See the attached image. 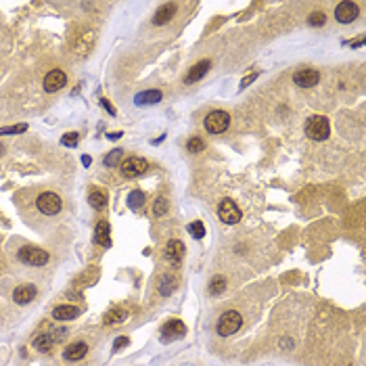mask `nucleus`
Masks as SVG:
<instances>
[{
	"mask_svg": "<svg viewBox=\"0 0 366 366\" xmlns=\"http://www.w3.org/2000/svg\"><path fill=\"white\" fill-rule=\"evenodd\" d=\"M331 134V124L324 115H312L306 121V136L312 140H327Z\"/></svg>",
	"mask_w": 366,
	"mask_h": 366,
	"instance_id": "nucleus-1",
	"label": "nucleus"
},
{
	"mask_svg": "<svg viewBox=\"0 0 366 366\" xmlns=\"http://www.w3.org/2000/svg\"><path fill=\"white\" fill-rule=\"evenodd\" d=\"M17 257H19V261H23L25 266H34V268L44 266L46 261L50 259L48 253H46L44 249H40V247H32V245L21 247L19 253H17Z\"/></svg>",
	"mask_w": 366,
	"mask_h": 366,
	"instance_id": "nucleus-2",
	"label": "nucleus"
},
{
	"mask_svg": "<svg viewBox=\"0 0 366 366\" xmlns=\"http://www.w3.org/2000/svg\"><path fill=\"white\" fill-rule=\"evenodd\" d=\"M243 327V316L237 312V310H228V312H224L222 316H220V320H218V333L222 335V337H230V335H234L239 329Z\"/></svg>",
	"mask_w": 366,
	"mask_h": 366,
	"instance_id": "nucleus-3",
	"label": "nucleus"
},
{
	"mask_svg": "<svg viewBox=\"0 0 366 366\" xmlns=\"http://www.w3.org/2000/svg\"><path fill=\"white\" fill-rule=\"evenodd\" d=\"M205 130L207 132H212V134H222L228 130L230 126V115L226 111H212L207 117H205Z\"/></svg>",
	"mask_w": 366,
	"mask_h": 366,
	"instance_id": "nucleus-4",
	"label": "nucleus"
},
{
	"mask_svg": "<svg viewBox=\"0 0 366 366\" xmlns=\"http://www.w3.org/2000/svg\"><path fill=\"white\" fill-rule=\"evenodd\" d=\"M119 170H121V176L126 178H138L149 170V161L145 157H128L119 166Z\"/></svg>",
	"mask_w": 366,
	"mask_h": 366,
	"instance_id": "nucleus-5",
	"label": "nucleus"
},
{
	"mask_svg": "<svg viewBox=\"0 0 366 366\" xmlns=\"http://www.w3.org/2000/svg\"><path fill=\"white\" fill-rule=\"evenodd\" d=\"M36 207L44 216H55V214L61 212V197L55 195V193H42L36 199Z\"/></svg>",
	"mask_w": 366,
	"mask_h": 366,
	"instance_id": "nucleus-6",
	"label": "nucleus"
},
{
	"mask_svg": "<svg viewBox=\"0 0 366 366\" xmlns=\"http://www.w3.org/2000/svg\"><path fill=\"white\" fill-rule=\"evenodd\" d=\"M218 216H220V220L224 224H237L241 220V209L234 205V201L224 199L220 203V207H218Z\"/></svg>",
	"mask_w": 366,
	"mask_h": 366,
	"instance_id": "nucleus-7",
	"label": "nucleus"
},
{
	"mask_svg": "<svg viewBox=\"0 0 366 366\" xmlns=\"http://www.w3.org/2000/svg\"><path fill=\"white\" fill-rule=\"evenodd\" d=\"M65 335V331H52V333H40L38 337H34L32 345L38 350V352H48L57 341H61Z\"/></svg>",
	"mask_w": 366,
	"mask_h": 366,
	"instance_id": "nucleus-8",
	"label": "nucleus"
},
{
	"mask_svg": "<svg viewBox=\"0 0 366 366\" xmlns=\"http://www.w3.org/2000/svg\"><path fill=\"white\" fill-rule=\"evenodd\" d=\"M65 84H67V75L61 69H52L44 77V90L46 92H57V90L65 88Z\"/></svg>",
	"mask_w": 366,
	"mask_h": 366,
	"instance_id": "nucleus-9",
	"label": "nucleus"
},
{
	"mask_svg": "<svg viewBox=\"0 0 366 366\" xmlns=\"http://www.w3.org/2000/svg\"><path fill=\"white\" fill-rule=\"evenodd\" d=\"M358 17V5L356 3H350V0H345V3H339L337 9H335V19L339 23H352L354 19Z\"/></svg>",
	"mask_w": 366,
	"mask_h": 366,
	"instance_id": "nucleus-10",
	"label": "nucleus"
},
{
	"mask_svg": "<svg viewBox=\"0 0 366 366\" xmlns=\"http://www.w3.org/2000/svg\"><path fill=\"white\" fill-rule=\"evenodd\" d=\"M293 82L297 86H301V88H312V86H316L320 82V73L316 69H299L293 75Z\"/></svg>",
	"mask_w": 366,
	"mask_h": 366,
	"instance_id": "nucleus-11",
	"label": "nucleus"
},
{
	"mask_svg": "<svg viewBox=\"0 0 366 366\" xmlns=\"http://www.w3.org/2000/svg\"><path fill=\"white\" fill-rule=\"evenodd\" d=\"M161 333H164V341H174V339H180V337H185V333H187V327H185V322L182 320H170L164 329H161Z\"/></svg>",
	"mask_w": 366,
	"mask_h": 366,
	"instance_id": "nucleus-12",
	"label": "nucleus"
},
{
	"mask_svg": "<svg viewBox=\"0 0 366 366\" xmlns=\"http://www.w3.org/2000/svg\"><path fill=\"white\" fill-rule=\"evenodd\" d=\"M36 293H38V289H36L34 284H21V287H17V289L13 291V299L19 306H28L36 297Z\"/></svg>",
	"mask_w": 366,
	"mask_h": 366,
	"instance_id": "nucleus-13",
	"label": "nucleus"
},
{
	"mask_svg": "<svg viewBox=\"0 0 366 366\" xmlns=\"http://www.w3.org/2000/svg\"><path fill=\"white\" fill-rule=\"evenodd\" d=\"M166 257L172 261V264L178 266L180 261H182V257H185V243L178 241V239L168 241V245H166Z\"/></svg>",
	"mask_w": 366,
	"mask_h": 366,
	"instance_id": "nucleus-14",
	"label": "nucleus"
},
{
	"mask_svg": "<svg viewBox=\"0 0 366 366\" xmlns=\"http://www.w3.org/2000/svg\"><path fill=\"white\" fill-rule=\"evenodd\" d=\"M77 316H80V310H77L75 306H69V303H63V306H57L55 310H52V318L63 322V320H75Z\"/></svg>",
	"mask_w": 366,
	"mask_h": 366,
	"instance_id": "nucleus-15",
	"label": "nucleus"
},
{
	"mask_svg": "<svg viewBox=\"0 0 366 366\" xmlns=\"http://www.w3.org/2000/svg\"><path fill=\"white\" fill-rule=\"evenodd\" d=\"M209 65H212V63H209L207 59H203V61H199L197 65H193V67L189 69V73H187V84H195V82H199L201 77L209 71Z\"/></svg>",
	"mask_w": 366,
	"mask_h": 366,
	"instance_id": "nucleus-16",
	"label": "nucleus"
},
{
	"mask_svg": "<svg viewBox=\"0 0 366 366\" xmlns=\"http://www.w3.org/2000/svg\"><path fill=\"white\" fill-rule=\"evenodd\" d=\"M111 228H109V224L107 222H98L96 224V228H94V243H98V245H103V247H111V237H109V232Z\"/></svg>",
	"mask_w": 366,
	"mask_h": 366,
	"instance_id": "nucleus-17",
	"label": "nucleus"
},
{
	"mask_svg": "<svg viewBox=\"0 0 366 366\" xmlns=\"http://www.w3.org/2000/svg\"><path fill=\"white\" fill-rule=\"evenodd\" d=\"M86 354H88V345H86L84 341H75V343H71V345L65 350V358L71 360V362L82 360Z\"/></svg>",
	"mask_w": 366,
	"mask_h": 366,
	"instance_id": "nucleus-18",
	"label": "nucleus"
},
{
	"mask_svg": "<svg viewBox=\"0 0 366 366\" xmlns=\"http://www.w3.org/2000/svg\"><path fill=\"white\" fill-rule=\"evenodd\" d=\"M176 9H178V7H176L174 3H170V5H164L159 11L155 13V17H153V23H155V25H166V23H168V21L174 17Z\"/></svg>",
	"mask_w": 366,
	"mask_h": 366,
	"instance_id": "nucleus-19",
	"label": "nucleus"
},
{
	"mask_svg": "<svg viewBox=\"0 0 366 366\" xmlns=\"http://www.w3.org/2000/svg\"><path fill=\"white\" fill-rule=\"evenodd\" d=\"M136 105H155L161 100V92L159 90H147V92H140L136 98Z\"/></svg>",
	"mask_w": 366,
	"mask_h": 366,
	"instance_id": "nucleus-20",
	"label": "nucleus"
},
{
	"mask_svg": "<svg viewBox=\"0 0 366 366\" xmlns=\"http://www.w3.org/2000/svg\"><path fill=\"white\" fill-rule=\"evenodd\" d=\"M88 203L94 209H105V205H107V195H105V191H92L88 195Z\"/></svg>",
	"mask_w": 366,
	"mask_h": 366,
	"instance_id": "nucleus-21",
	"label": "nucleus"
},
{
	"mask_svg": "<svg viewBox=\"0 0 366 366\" xmlns=\"http://www.w3.org/2000/svg\"><path fill=\"white\" fill-rule=\"evenodd\" d=\"M128 318V312L126 310H111L107 316H105V324H115V322H124Z\"/></svg>",
	"mask_w": 366,
	"mask_h": 366,
	"instance_id": "nucleus-22",
	"label": "nucleus"
},
{
	"mask_svg": "<svg viewBox=\"0 0 366 366\" xmlns=\"http://www.w3.org/2000/svg\"><path fill=\"white\" fill-rule=\"evenodd\" d=\"M176 289V278L174 276H161L159 278V293L161 295H170Z\"/></svg>",
	"mask_w": 366,
	"mask_h": 366,
	"instance_id": "nucleus-23",
	"label": "nucleus"
},
{
	"mask_svg": "<svg viewBox=\"0 0 366 366\" xmlns=\"http://www.w3.org/2000/svg\"><path fill=\"white\" fill-rule=\"evenodd\" d=\"M143 203H145V193L143 191H132L128 195V205L132 209H140Z\"/></svg>",
	"mask_w": 366,
	"mask_h": 366,
	"instance_id": "nucleus-24",
	"label": "nucleus"
},
{
	"mask_svg": "<svg viewBox=\"0 0 366 366\" xmlns=\"http://www.w3.org/2000/svg\"><path fill=\"white\" fill-rule=\"evenodd\" d=\"M168 199L166 197H157L155 203H153V214L155 216H166L168 214Z\"/></svg>",
	"mask_w": 366,
	"mask_h": 366,
	"instance_id": "nucleus-25",
	"label": "nucleus"
},
{
	"mask_svg": "<svg viewBox=\"0 0 366 366\" xmlns=\"http://www.w3.org/2000/svg\"><path fill=\"white\" fill-rule=\"evenodd\" d=\"M187 230L191 232V237H193V239H203V234H205V226H203V222H201V220L191 222Z\"/></svg>",
	"mask_w": 366,
	"mask_h": 366,
	"instance_id": "nucleus-26",
	"label": "nucleus"
},
{
	"mask_svg": "<svg viewBox=\"0 0 366 366\" xmlns=\"http://www.w3.org/2000/svg\"><path fill=\"white\" fill-rule=\"evenodd\" d=\"M324 21H327V15L322 11H314L308 17V23L312 25V28H320V25H324Z\"/></svg>",
	"mask_w": 366,
	"mask_h": 366,
	"instance_id": "nucleus-27",
	"label": "nucleus"
},
{
	"mask_svg": "<svg viewBox=\"0 0 366 366\" xmlns=\"http://www.w3.org/2000/svg\"><path fill=\"white\" fill-rule=\"evenodd\" d=\"M119 159H121V149H113V151L103 159V164H105V166H109V168H113V166L119 164Z\"/></svg>",
	"mask_w": 366,
	"mask_h": 366,
	"instance_id": "nucleus-28",
	"label": "nucleus"
},
{
	"mask_svg": "<svg viewBox=\"0 0 366 366\" xmlns=\"http://www.w3.org/2000/svg\"><path fill=\"white\" fill-rule=\"evenodd\" d=\"M28 130V124H19V126H9V128H0V136H7V134H21Z\"/></svg>",
	"mask_w": 366,
	"mask_h": 366,
	"instance_id": "nucleus-29",
	"label": "nucleus"
},
{
	"mask_svg": "<svg viewBox=\"0 0 366 366\" xmlns=\"http://www.w3.org/2000/svg\"><path fill=\"white\" fill-rule=\"evenodd\" d=\"M224 287H226V282H224V278H222V276L214 278V280H212V284H209V295L222 293V291H224Z\"/></svg>",
	"mask_w": 366,
	"mask_h": 366,
	"instance_id": "nucleus-30",
	"label": "nucleus"
},
{
	"mask_svg": "<svg viewBox=\"0 0 366 366\" xmlns=\"http://www.w3.org/2000/svg\"><path fill=\"white\" fill-rule=\"evenodd\" d=\"M203 147H205V143H203L199 136H193V138L187 143V149H189L191 153H199V151H203Z\"/></svg>",
	"mask_w": 366,
	"mask_h": 366,
	"instance_id": "nucleus-31",
	"label": "nucleus"
},
{
	"mask_svg": "<svg viewBox=\"0 0 366 366\" xmlns=\"http://www.w3.org/2000/svg\"><path fill=\"white\" fill-rule=\"evenodd\" d=\"M77 140H80V134H77V132H69V134H65V136L61 138V143H63L65 147H75Z\"/></svg>",
	"mask_w": 366,
	"mask_h": 366,
	"instance_id": "nucleus-32",
	"label": "nucleus"
},
{
	"mask_svg": "<svg viewBox=\"0 0 366 366\" xmlns=\"http://www.w3.org/2000/svg\"><path fill=\"white\" fill-rule=\"evenodd\" d=\"M128 343H130V339H128V337H119V339H115L113 348H115V350H121V348H126Z\"/></svg>",
	"mask_w": 366,
	"mask_h": 366,
	"instance_id": "nucleus-33",
	"label": "nucleus"
},
{
	"mask_svg": "<svg viewBox=\"0 0 366 366\" xmlns=\"http://www.w3.org/2000/svg\"><path fill=\"white\" fill-rule=\"evenodd\" d=\"M255 77H257V73H253V75H249V77H245V80L241 82V88H247V86H249V84H251V82L255 80Z\"/></svg>",
	"mask_w": 366,
	"mask_h": 366,
	"instance_id": "nucleus-34",
	"label": "nucleus"
},
{
	"mask_svg": "<svg viewBox=\"0 0 366 366\" xmlns=\"http://www.w3.org/2000/svg\"><path fill=\"white\" fill-rule=\"evenodd\" d=\"M100 105H103V107H105V109H107V111L113 115V107H111V105L107 103V98H100Z\"/></svg>",
	"mask_w": 366,
	"mask_h": 366,
	"instance_id": "nucleus-35",
	"label": "nucleus"
},
{
	"mask_svg": "<svg viewBox=\"0 0 366 366\" xmlns=\"http://www.w3.org/2000/svg\"><path fill=\"white\" fill-rule=\"evenodd\" d=\"M3 149H5V147H3V145H0V155H3V153H5V151H3Z\"/></svg>",
	"mask_w": 366,
	"mask_h": 366,
	"instance_id": "nucleus-36",
	"label": "nucleus"
}]
</instances>
